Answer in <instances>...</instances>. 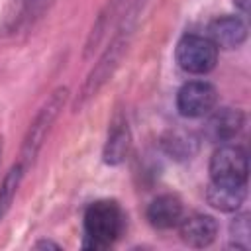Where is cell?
Listing matches in <instances>:
<instances>
[{"label":"cell","mask_w":251,"mask_h":251,"mask_svg":"<svg viewBox=\"0 0 251 251\" xmlns=\"http://www.w3.org/2000/svg\"><path fill=\"white\" fill-rule=\"evenodd\" d=\"M178 235L188 247H210L218 237V222L208 214H190L186 218L182 216L178 222Z\"/></svg>","instance_id":"7"},{"label":"cell","mask_w":251,"mask_h":251,"mask_svg":"<svg viewBox=\"0 0 251 251\" xmlns=\"http://www.w3.org/2000/svg\"><path fill=\"white\" fill-rule=\"evenodd\" d=\"M0 155H2V137H0Z\"/></svg>","instance_id":"19"},{"label":"cell","mask_w":251,"mask_h":251,"mask_svg":"<svg viewBox=\"0 0 251 251\" xmlns=\"http://www.w3.org/2000/svg\"><path fill=\"white\" fill-rule=\"evenodd\" d=\"M233 4H235L241 12H247V10H249V0H233Z\"/></svg>","instance_id":"18"},{"label":"cell","mask_w":251,"mask_h":251,"mask_svg":"<svg viewBox=\"0 0 251 251\" xmlns=\"http://www.w3.org/2000/svg\"><path fill=\"white\" fill-rule=\"evenodd\" d=\"M161 147L175 161H190L198 153L200 141L194 131L176 127V129H169L161 137Z\"/></svg>","instance_id":"12"},{"label":"cell","mask_w":251,"mask_h":251,"mask_svg":"<svg viewBox=\"0 0 251 251\" xmlns=\"http://www.w3.org/2000/svg\"><path fill=\"white\" fill-rule=\"evenodd\" d=\"M208 31L218 49H235L247 39V25L239 16H220L210 22Z\"/></svg>","instance_id":"9"},{"label":"cell","mask_w":251,"mask_h":251,"mask_svg":"<svg viewBox=\"0 0 251 251\" xmlns=\"http://www.w3.org/2000/svg\"><path fill=\"white\" fill-rule=\"evenodd\" d=\"M245 126V112L239 108L224 106L212 110L206 122V137L210 141H231Z\"/></svg>","instance_id":"8"},{"label":"cell","mask_w":251,"mask_h":251,"mask_svg":"<svg viewBox=\"0 0 251 251\" xmlns=\"http://www.w3.org/2000/svg\"><path fill=\"white\" fill-rule=\"evenodd\" d=\"M47 0H10L4 12V33H18L22 27L33 24V20L45 10Z\"/></svg>","instance_id":"11"},{"label":"cell","mask_w":251,"mask_h":251,"mask_svg":"<svg viewBox=\"0 0 251 251\" xmlns=\"http://www.w3.org/2000/svg\"><path fill=\"white\" fill-rule=\"evenodd\" d=\"M210 178L222 184H247L249 159L247 151L235 143L220 145L210 157Z\"/></svg>","instance_id":"5"},{"label":"cell","mask_w":251,"mask_h":251,"mask_svg":"<svg viewBox=\"0 0 251 251\" xmlns=\"http://www.w3.org/2000/svg\"><path fill=\"white\" fill-rule=\"evenodd\" d=\"M129 149H131V133L127 124L126 122L114 124L102 149V161L110 167H118L127 159Z\"/></svg>","instance_id":"13"},{"label":"cell","mask_w":251,"mask_h":251,"mask_svg":"<svg viewBox=\"0 0 251 251\" xmlns=\"http://www.w3.org/2000/svg\"><path fill=\"white\" fill-rule=\"evenodd\" d=\"M84 249H106L110 247L126 227V216L116 200H96L84 212Z\"/></svg>","instance_id":"2"},{"label":"cell","mask_w":251,"mask_h":251,"mask_svg":"<svg viewBox=\"0 0 251 251\" xmlns=\"http://www.w3.org/2000/svg\"><path fill=\"white\" fill-rule=\"evenodd\" d=\"M176 65L188 75H208L218 63V47L204 35H182L175 49Z\"/></svg>","instance_id":"4"},{"label":"cell","mask_w":251,"mask_h":251,"mask_svg":"<svg viewBox=\"0 0 251 251\" xmlns=\"http://www.w3.org/2000/svg\"><path fill=\"white\" fill-rule=\"evenodd\" d=\"M182 214H184L182 200L176 194H169V192L153 198L145 210L147 222L157 229H171L178 226V222L182 220Z\"/></svg>","instance_id":"10"},{"label":"cell","mask_w":251,"mask_h":251,"mask_svg":"<svg viewBox=\"0 0 251 251\" xmlns=\"http://www.w3.org/2000/svg\"><path fill=\"white\" fill-rule=\"evenodd\" d=\"M25 171H27V169L18 161V163L12 165L10 171L4 175L2 184H0V220H2V218L6 216V212L10 210V206H12V202H14V196H16V192H18L20 184H22V178H24Z\"/></svg>","instance_id":"15"},{"label":"cell","mask_w":251,"mask_h":251,"mask_svg":"<svg viewBox=\"0 0 251 251\" xmlns=\"http://www.w3.org/2000/svg\"><path fill=\"white\" fill-rule=\"evenodd\" d=\"M67 100H69V88L67 86H59V88H55L47 96V100L43 102V106L33 116L29 127H27V131L24 135V143H22V151H20V163L25 169L35 161L37 153L41 151L43 141L47 139V133L51 131L55 120L63 112Z\"/></svg>","instance_id":"3"},{"label":"cell","mask_w":251,"mask_h":251,"mask_svg":"<svg viewBox=\"0 0 251 251\" xmlns=\"http://www.w3.org/2000/svg\"><path fill=\"white\" fill-rule=\"evenodd\" d=\"M141 4H143V2L137 0V2L129 8L127 16L124 18L122 25H120L118 31L114 33L112 41H110L108 47L102 51V55L98 57V61H96V65L92 67V71L86 75V78H84V82H82V86H80V90H78V96H76V100H75V104H73L75 110H78V108H82L84 104H88V100L94 98V96L104 88V84L114 76V73L118 71V67H120V63H122V59H124V55L127 53V47H129V43H131L133 29H135V20H137V14L141 12Z\"/></svg>","instance_id":"1"},{"label":"cell","mask_w":251,"mask_h":251,"mask_svg":"<svg viewBox=\"0 0 251 251\" xmlns=\"http://www.w3.org/2000/svg\"><path fill=\"white\" fill-rule=\"evenodd\" d=\"M35 249H61V245L59 243H55V241H49V239H41V241H37L35 245H33Z\"/></svg>","instance_id":"17"},{"label":"cell","mask_w":251,"mask_h":251,"mask_svg":"<svg viewBox=\"0 0 251 251\" xmlns=\"http://www.w3.org/2000/svg\"><path fill=\"white\" fill-rule=\"evenodd\" d=\"M247 184H222V182H210L206 190V200L212 208L220 212H237L245 200Z\"/></svg>","instance_id":"14"},{"label":"cell","mask_w":251,"mask_h":251,"mask_svg":"<svg viewBox=\"0 0 251 251\" xmlns=\"http://www.w3.org/2000/svg\"><path fill=\"white\" fill-rule=\"evenodd\" d=\"M229 239L231 247L247 251L251 247V226H249V214L241 212L229 222Z\"/></svg>","instance_id":"16"},{"label":"cell","mask_w":251,"mask_h":251,"mask_svg":"<svg viewBox=\"0 0 251 251\" xmlns=\"http://www.w3.org/2000/svg\"><path fill=\"white\" fill-rule=\"evenodd\" d=\"M218 104V90L208 80H188L176 92V110L184 118H204Z\"/></svg>","instance_id":"6"}]
</instances>
